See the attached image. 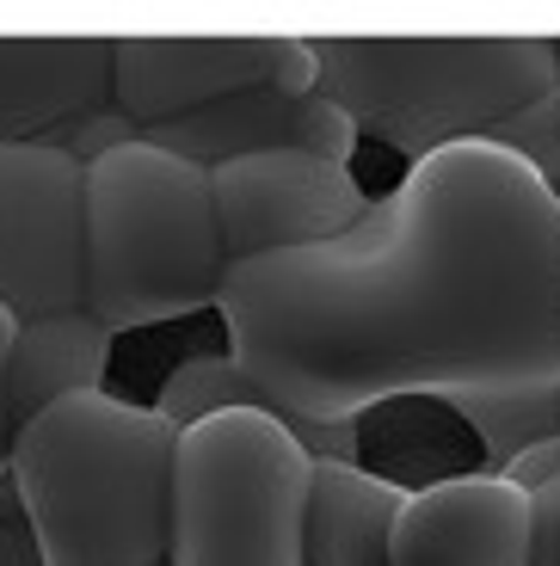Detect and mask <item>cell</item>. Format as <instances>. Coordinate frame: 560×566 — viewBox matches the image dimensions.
I'll list each match as a JSON object with an SVG mask.
<instances>
[{"instance_id": "obj_18", "label": "cell", "mask_w": 560, "mask_h": 566, "mask_svg": "<svg viewBox=\"0 0 560 566\" xmlns=\"http://www.w3.org/2000/svg\"><path fill=\"white\" fill-rule=\"evenodd\" d=\"M554 455H560V395H554ZM554 499H560V481H554Z\"/></svg>"}, {"instance_id": "obj_13", "label": "cell", "mask_w": 560, "mask_h": 566, "mask_svg": "<svg viewBox=\"0 0 560 566\" xmlns=\"http://www.w3.org/2000/svg\"><path fill=\"white\" fill-rule=\"evenodd\" d=\"M413 486L376 474L370 462H314L309 493V566H388L394 517Z\"/></svg>"}, {"instance_id": "obj_12", "label": "cell", "mask_w": 560, "mask_h": 566, "mask_svg": "<svg viewBox=\"0 0 560 566\" xmlns=\"http://www.w3.org/2000/svg\"><path fill=\"white\" fill-rule=\"evenodd\" d=\"M117 333L98 326L86 308H56V314H25L13 333L7 357V412L13 431L50 412L56 400L74 395H105V369H112Z\"/></svg>"}, {"instance_id": "obj_1", "label": "cell", "mask_w": 560, "mask_h": 566, "mask_svg": "<svg viewBox=\"0 0 560 566\" xmlns=\"http://www.w3.org/2000/svg\"><path fill=\"white\" fill-rule=\"evenodd\" d=\"M216 308L314 462H364V419L394 400L449 407L492 474L554 438L560 203L518 148L413 160L339 241L228 265Z\"/></svg>"}, {"instance_id": "obj_17", "label": "cell", "mask_w": 560, "mask_h": 566, "mask_svg": "<svg viewBox=\"0 0 560 566\" xmlns=\"http://www.w3.org/2000/svg\"><path fill=\"white\" fill-rule=\"evenodd\" d=\"M536 554H530V566H560V499H554V481L548 486H536Z\"/></svg>"}, {"instance_id": "obj_6", "label": "cell", "mask_w": 560, "mask_h": 566, "mask_svg": "<svg viewBox=\"0 0 560 566\" xmlns=\"http://www.w3.org/2000/svg\"><path fill=\"white\" fill-rule=\"evenodd\" d=\"M252 86L321 93L314 38H112V105L142 136Z\"/></svg>"}, {"instance_id": "obj_14", "label": "cell", "mask_w": 560, "mask_h": 566, "mask_svg": "<svg viewBox=\"0 0 560 566\" xmlns=\"http://www.w3.org/2000/svg\"><path fill=\"white\" fill-rule=\"evenodd\" d=\"M240 407L271 412V400L259 395V382H252L228 352L222 357H185L155 395V412L173 424V431H191V424L216 419V412H240Z\"/></svg>"}, {"instance_id": "obj_20", "label": "cell", "mask_w": 560, "mask_h": 566, "mask_svg": "<svg viewBox=\"0 0 560 566\" xmlns=\"http://www.w3.org/2000/svg\"><path fill=\"white\" fill-rule=\"evenodd\" d=\"M554 105H560V69H554Z\"/></svg>"}, {"instance_id": "obj_15", "label": "cell", "mask_w": 560, "mask_h": 566, "mask_svg": "<svg viewBox=\"0 0 560 566\" xmlns=\"http://www.w3.org/2000/svg\"><path fill=\"white\" fill-rule=\"evenodd\" d=\"M142 129L129 124L117 105H98V112H86L81 124H69L62 136H50V148H62V155H74L81 167H93L98 155H112V148H124V142H136Z\"/></svg>"}, {"instance_id": "obj_16", "label": "cell", "mask_w": 560, "mask_h": 566, "mask_svg": "<svg viewBox=\"0 0 560 566\" xmlns=\"http://www.w3.org/2000/svg\"><path fill=\"white\" fill-rule=\"evenodd\" d=\"M13 333H19V314L0 302V481H7V462H13V412H7V357H13Z\"/></svg>"}, {"instance_id": "obj_7", "label": "cell", "mask_w": 560, "mask_h": 566, "mask_svg": "<svg viewBox=\"0 0 560 566\" xmlns=\"http://www.w3.org/2000/svg\"><path fill=\"white\" fill-rule=\"evenodd\" d=\"M210 198L228 265L339 241L370 210V191L357 185V172L339 160L302 155V148L222 160V167H210Z\"/></svg>"}, {"instance_id": "obj_10", "label": "cell", "mask_w": 560, "mask_h": 566, "mask_svg": "<svg viewBox=\"0 0 560 566\" xmlns=\"http://www.w3.org/2000/svg\"><path fill=\"white\" fill-rule=\"evenodd\" d=\"M148 142L197 160V167H222V160H240V155H278V148H302V155L351 167L357 148H364L357 124L326 93L295 99V93H278V86H252V93H235L222 105H204L179 124L148 129Z\"/></svg>"}, {"instance_id": "obj_3", "label": "cell", "mask_w": 560, "mask_h": 566, "mask_svg": "<svg viewBox=\"0 0 560 566\" xmlns=\"http://www.w3.org/2000/svg\"><path fill=\"white\" fill-rule=\"evenodd\" d=\"M228 247L210 167L136 136L81 172V308L142 333L222 302Z\"/></svg>"}, {"instance_id": "obj_9", "label": "cell", "mask_w": 560, "mask_h": 566, "mask_svg": "<svg viewBox=\"0 0 560 566\" xmlns=\"http://www.w3.org/2000/svg\"><path fill=\"white\" fill-rule=\"evenodd\" d=\"M536 517V493L511 474H444L406 493L388 566H530Z\"/></svg>"}, {"instance_id": "obj_2", "label": "cell", "mask_w": 560, "mask_h": 566, "mask_svg": "<svg viewBox=\"0 0 560 566\" xmlns=\"http://www.w3.org/2000/svg\"><path fill=\"white\" fill-rule=\"evenodd\" d=\"M179 431L124 395H74L19 424L7 486L43 566H167Z\"/></svg>"}, {"instance_id": "obj_11", "label": "cell", "mask_w": 560, "mask_h": 566, "mask_svg": "<svg viewBox=\"0 0 560 566\" xmlns=\"http://www.w3.org/2000/svg\"><path fill=\"white\" fill-rule=\"evenodd\" d=\"M112 105V38H0V148L50 142Z\"/></svg>"}, {"instance_id": "obj_5", "label": "cell", "mask_w": 560, "mask_h": 566, "mask_svg": "<svg viewBox=\"0 0 560 566\" xmlns=\"http://www.w3.org/2000/svg\"><path fill=\"white\" fill-rule=\"evenodd\" d=\"M314 455L278 412H216L179 431L167 566H309Z\"/></svg>"}, {"instance_id": "obj_19", "label": "cell", "mask_w": 560, "mask_h": 566, "mask_svg": "<svg viewBox=\"0 0 560 566\" xmlns=\"http://www.w3.org/2000/svg\"><path fill=\"white\" fill-rule=\"evenodd\" d=\"M554 203H560V155H554Z\"/></svg>"}, {"instance_id": "obj_8", "label": "cell", "mask_w": 560, "mask_h": 566, "mask_svg": "<svg viewBox=\"0 0 560 566\" xmlns=\"http://www.w3.org/2000/svg\"><path fill=\"white\" fill-rule=\"evenodd\" d=\"M81 172L50 142L0 148V302L19 321L81 308Z\"/></svg>"}, {"instance_id": "obj_4", "label": "cell", "mask_w": 560, "mask_h": 566, "mask_svg": "<svg viewBox=\"0 0 560 566\" xmlns=\"http://www.w3.org/2000/svg\"><path fill=\"white\" fill-rule=\"evenodd\" d=\"M560 38H314L321 93L413 167L554 105Z\"/></svg>"}]
</instances>
